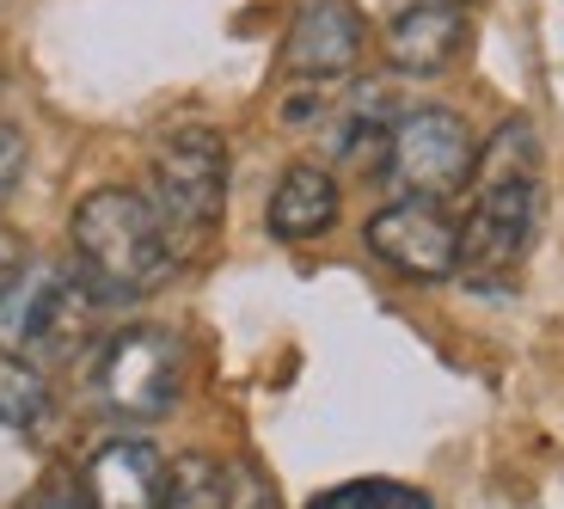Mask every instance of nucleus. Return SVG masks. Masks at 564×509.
<instances>
[{"mask_svg":"<svg viewBox=\"0 0 564 509\" xmlns=\"http://www.w3.org/2000/svg\"><path fill=\"white\" fill-rule=\"evenodd\" d=\"M19 172H25V136H19L13 123H0V203L13 197Z\"/></svg>","mask_w":564,"mask_h":509,"instance_id":"f3484780","label":"nucleus"},{"mask_svg":"<svg viewBox=\"0 0 564 509\" xmlns=\"http://www.w3.org/2000/svg\"><path fill=\"white\" fill-rule=\"evenodd\" d=\"M93 405L123 424H154L178 405L184 387V344L166 326H123L93 350Z\"/></svg>","mask_w":564,"mask_h":509,"instance_id":"20e7f679","label":"nucleus"},{"mask_svg":"<svg viewBox=\"0 0 564 509\" xmlns=\"http://www.w3.org/2000/svg\"><path fill=\"white\" fill-rule=\"evenodd\" d=\"M227 503V467L215 454H178L160 485V509H221Z\"/></svg>","mask_w":564,"mask_h":509,"instance_id":"4468645a","label":"nucleus"},{"mask_svg":"<svg viewBox=\"0 0 564 509\" xmlns=\"http://www.w3.org/2000/svg\"><path fill=\"white\" fill-rule=\"evenodd\" d=\"M473 166H479V136L448 105H417V111L393 117L381 142L387 191L411 203H442L448 191L473 184Z\"/></svg>","mask_w":564,"mask_h":509,"instance_id":"39448f33","label":"nucleus"},{"mask_svg":"<svg viewBox=\"0 0 564 509\" xmlns=\"http://www.w3.org/2000/svg\"><path fill=\"white\" fill-rule=\"evenodd\" d=\"M31 270V258H25V246H19V234H0V301L13 295V283Z\"/></svg>","mask_w":564,"mask_h":509,"instance_id":"a211bd4d","label":"nucleus"},{"mask_svg":"<svg viewBox=\"0 0 564 509\" xmlns=\"http://www.w3.org/2000/svg\"><path fill=\"white\" fill-rule=\"evenodd\" d=\"M74 240V277L93 289V301H141L154 295L160 283L178 264V246L160 227L154 203L129 191V184H105V191H86L80 209L68 221Z\"/></svg>","mask_w":564,"mask_h":509,"instance_id":"f03ea898","label":"nucleus"},{"mask_svg":"<svg viewBox=\"0 0 564 509\" xmlns=\"http://www.w3.org/2000/svg\"><path fill=\"white\" fill-rule=\"evenodd\" d=\"M0 326L19 344L31 368L43 362H74L86 344L99 338V301L93 289L62 264H31L13 283V295L0 301Z\"/></svg>","mask_w":564,"mask_h":509,"instance_id":"423d86ee","label":"nucleus"},{"mask_svg":"<svg viewBox=\"0 0 564 509\" xmlns=\"http://www.w3.org/2000/svg\"><path fill=\"white\" fill-rule=\"evenodd\" d=\"M448 7H460V0H448Z\"/></svg>","mask_w":564,"mask_h":509,"instance_id":"aec40b11","label":"nucleus"},{"mask_svg":"<svg viewBox=\"0 0 564 509\" xmlns=\"http://www.w3.org/2000/svg\"><path fill=\"white\" fill-rule=\"evenodd\" d=\"M368 43V19L356 13V0H301L282 37V68L295 80H338L356 68Z\"/></svg>","mask_w":564,"mask_h":509,"instance_id":"6e6552de","label":"nucleus"},{"mask_svg":"<svg viewBox=\"0 0 564 509\" xmlns=\"http://www.w3.org/2000/svg\"><path fill=\"white\" fill-rule=\"evenodd\" d=\"M221 509H276V491H270L264 473L227 467V503H221Z\"/></svg>","mask_w":564,"mask_h":509,"instance_id":"dca6fc26","label":"nucleus"},{"mask_svg":"<svg viewBox=\"0 0 564 509\" xmlns=\"http://www.w3.org/2000/svg\"><path fill=\"white\" fill-rule=\"evenodd\" d=\"M19 509H86V503H80V491H74V485H56V479H50V485H37V491H31Z\"/></svg>","mask_w":564,"mask_h":509,"instance_id":"6ab92c4d","label":"nucleus"},{"mask_svg":"<svg viewBox=\"0 0 564 509\" xmlns=\"http://www.w3.org/2000/svg\"><path fill=\"white\" fill-rule=\"evenodd\" d=\"M50 418V387H43V368H31L19 350H0V424L7 430H43Z\"/></svg>","mask_w":564,"mask_h":509,"instance_id":"ddd939ff","label":"nucleus"},{"mask_svg":"<svg viewBox=\"0 0 564 509\" xmlns=\"http://www.w3.org/2000/svg\"><path fill=\"white\" fill-rule=\"evenodd\" d=\"M307 509H436V497L405 479H350V485L307 497Z\"/></svg>","mask_w":564,"mask_h":509,"instance_id":"2eb2a0df","label":"nucleus"},{"mask_svg":"<svg viewBox=\"0 0 564 509\" xmlns=\"http://www.w3.org/2000/svg\"><path fill=\"white\" fill-rule=\"evenodd\" d=\"M387 129H393V105L381 99V86H350L338 93V117H332V154L338 160H356L368 142H387Z\"/></svg>","mask_w":564,"mask_h":509,"instance_id":"f8f14e48","label":"nucleus"},{"mask_svg":"<svg viewBox=\"0 0 564 509\" xmlns=\"http://www.w3.org/2000/svg\"><path fill=\"white\" fill-rule=\"evenodd\" d=\"M466 43V13L448 0H417L387 25V62L399 74H442Z\"/></svg>","mask_w":564,"mask_h":509,"instance_id":"9d476101","label":"nucleus"},{"mask_svg":"<svg viewBox=\"0 0 564 509\" xmlns=\"http://www.w3.org/2000/svg\"><path fill=\"white\" fill-rule=\"evenodd\" d=\"M148 203H154L160 227L172 234V246H191L203 234H215L227 209V142L209 123H184L148 160Z\"/></svg>","mask_w":564,"mask_h":509,"instance_id":"7ed1b4c3","label":"nucleus"},{"mask_svg":"<svg viewBox=\"0 0 564 509\" xmlns=\"http://www.w3.org/2000/svg\"><path fill=\"white\" fill-rule=\"evenodd\" d=\"M264 221L276 240H313V234H325V227L338 221V178L325 166H313V160H295L276 178V191H270Z\"/></svg>","mask_w":564,"mask_h":509,"instance_id":"9b49d317","label":"nucleus"},{"mask_svg":"<svg viewBox=\"0 0 564 509\" xmlns=\"http://www.w3.org/2000/svg\"><path fill=\"white\" fill-rule=\"evenodd\" d=\"M368 252L393 264L399 277L411 283H442L460 270V221H454L442 203H411V197H393L387 209L368 215Z\"/></svg>","mask_w":564,"mask_h":509,"instance_id":"0eeeda50","label":"nucleus"},{"mask_svg":"<svg viewBox=\"0 0 564 509\" xmlns=\"http://www.w3.org/2000/svg\"><path fill=\"white\" fill-rule=\"evenodd\" d=\"M166 461L148 436H117L105 442L80 473V503L86 509H160Z\"/></svg>","mask_w":564,"mask_h":509,"instance_id":"1a4fd4ad","label":"nucleus"},{"mask_svg":"<svg viewBox=\"0 0 564 509\" xmlns=\"http://www.w3.org/2000/svg\"><path fill=\"white\" fill-rule=\"evenodd\" d=\"M479 197L473 215L460 221V277L473 289H491L503 277L522 270V258L534 252L540 227V136L528 117H503L497 136L485 142L479 166Z\"/></svg>","mask_w":564,"mask_h":509,"instance_id":"f257e3e1","label":"nucleus"}]
</instances>
